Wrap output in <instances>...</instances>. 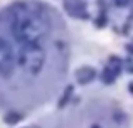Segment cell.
I'll return each mask as SVG.
<instances>
[{
  "instance_id": "obj_6",
  "label": "cell",
  "mask_w": 133,
  "mask_h": 128,
  "mask_svg": "<svg viewBox=\"0 0 133 128\" xmlns=\"http://www.w3.org/2000/svg\"><path fill=\"white\" fill-rule=\"evenodd\" d=\"M19 120H22V115H19V113H10V115L5 116V122L10 123V125H12V123H17Z\"/></svg>"
},
{
  "instance_id": "obj_8",
  "label": "cell",
  "mask_w": 133,
  "mask_h": 128,
  "mask_svg": "<svg viewBox=\"0 0 133 128\" xmlns=\"http://www.w3.org/2000/svg\"><path fill=\"white\" fill-rule=\"evenodd\" d=\"M128 2H130V0H116V3L120 7H125V5H128Z\"/></svg>"
},
{
  "instance_id": "obj_5",
  "label": "cell",
  "mask_w": 133,
  "mask_h": 128,
  "mask_svg": "<svg viewBox=\"0 0 133 128\" xmlns=\"http://www.w3.org/2000/svg\"><path fill=\"white\" fill-rule=\"evenodd\" d=\"M76 79H78L79 84H88L91 79H94V69L89 68V66H83L76 72Z\"/></svg>"
},
{
  "instance_id": "obj_4",
  "label": "cell",
  "mask_w": 133,
  "mask_h": 128,
  "mask_svg": "<svg viewBox=\"0 0 133 128\" xmlns=\"http://www.w3.org/2000/svg\"><path fill=\"white\" fill-rule=\"evenodd\" d=\"M120 69H121V63L116 57H111L108 66H106V69H104V72H103V81L104 83H113L115 78L120 74Z\"/></svg>"
},
{
  "instance_id": "obj_2",
  "label": "cell",
  "mask_w": 133,
  "mask_h": 128,
  "mask_svg": "<svg viewBox=\"0 0 133 128\" xmlns=\"http://www.w3.org/2000/svg\"><path fill=\"white\" fill-rule=\"evenodd\" d=\"M45 52L42 44H22L19 51V64L30 74H37L42 69Z\"/></svg>"
},
{
  "instance_id": "obj_1",
  "label": "cell",
  "mask_w": 133,
  "mask_h": 128,
  "mask_svg": "<svg viewBox=\"0 0 133 128\" xmlns=\"http://www.w3.org/2000/svg\"><path fill=\"white\" fill-rule=\"evenodd\" d=\"M10 29L20 44H42L49 30V20L39 7L29 9L25 3H17L10 10Z\"/></svg>"
},
{
  "instance_id": "obj_10",
  "label": "cell",
  "mask_w": 133,
  "mask_h": 128,
  "mask_svg": "<svg viewBox=\"0 0 133 128\" xmlns=\"http://www.w3.org/2000/svg\"><path fill=\"white\" fill-rule=\"evenodd\" d=\"M93 128H99V126H93Z\"/></svg>"
},
{
  "instance_id": "obj_3",
  "label": "cell",
  "mask_w": 133,
  "mask_h": 128,
  "mask_svg": "<svg viewBox=\"0 0 133 128\" xmlns=\"http://www.w3.org/2000/svg\"><path fill=\"white\" fill-rule=\"evenodd\" d=\"M14 69V51L5 39L0 37V76L7 78Z\"/></svg>"
},
{
  "instance_id": "obj_9",
  "label": "cell",
  "mask_w": 133,
  "mask_h": 128,
  "mask_svg": "<svg viewBox=\"0 0 133 128\" xmlns=\"http://www.w3.org/2000/svg\"><path fill=\"white\" fill-rule=\"evenodd\" d=\"M130 91H131V93H133V84H130Z\"/></svg>"
},
{
  "instance_id": "obj_7",
  "label": "cell",
  "mask_w": 133,
  "mask_h": 128,
  "mask_svg": "<svg viewBox=\"0 0 133 128\" xmlns=\"http://www.w3.org/2000/svg\"><path fill=\"white\" fill-rule=\"evenodd\" d=\"M71 93H72V88L69 86V88L66 89V95H62V99L59 101V106H64L66 103H68V98H69V95H71Z\"/></svg>"
}]
</instances>
